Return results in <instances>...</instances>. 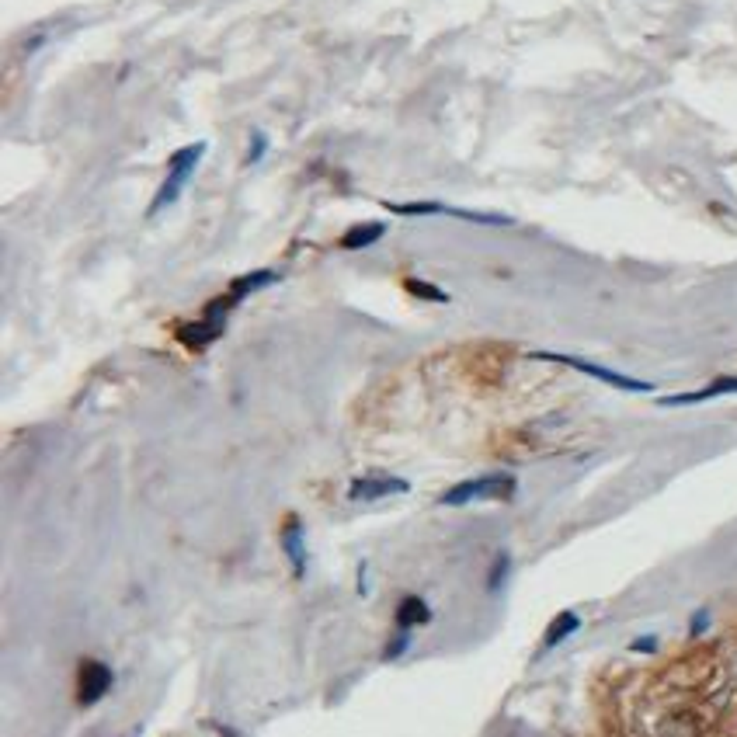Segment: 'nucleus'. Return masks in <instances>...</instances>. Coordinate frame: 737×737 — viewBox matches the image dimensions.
<instances>
[{
  "instance_id": "f257e3e1",
  "label": "nucleus",
  "mask_w": 737,
  "mask_h": 737,
  "mask_svg": "<svg viewBox=\"0 0 737 737\" xmlns=\"http://www.w3.org/2000/svg\"><path fill=\"white\" fill-rule=\"evenodd\" d=\"M205 150H209V143L199 139V143H188V146H181V150H175V154L167 156V178H164V184L156 188L154 202H150V216H156L160 209H167V205H175V202L181 199L184 184L195 178Z\"/></svg>"
},
{
  "instance_id": "f03ea898",
  "label": "nucleus",
  "mask_w": 737,
  "mask_h": 737,
  "mask_svg": "<svg viewBox=\"0 0 737 737\" xmlns=\"http://www.w3.org/2000/svg\"><path fill=\"white\" fill-rule=\"evenodd\" d=\"M533 358H539V362H557V365H567V369L584 373V376L605 383V386H616V390H623V393H650V390H654V383L633 380V376H626V373L605 369V365H599V362H588V358H578V355H560V352H533Z\"/></svg>"
},
{
  "instance_id": "7ed1b4c3",
  "label": "nucleus",
  "mask_w": 737,
  "mask_h": 737,
  "mask_svg": "<svg viewBox=\"0 0 737 737\" xmlns=\"http://www.w3.org/2000/svg\"><path fill=\"white\" fill-rule=\"evenodd\" d=\"M515 491V480L508 473H487V477H477V480H463L456 487H449L439 501L449 505V508H459V505H469V501H501Z\"/></svg>"
},
{
  "instance_id": "20e7f679",
  "label": "nucleus",
  "mask_w": 737,
  "mask_h": 737,
  "mask_svg": "<svg viewBox=\"0 0 737 737\" xmlns=\"http://www.w3.org/2000/svg\"><path fill=\"white\" fill-rule=\"evenodd\" d=\"M115 675L101 661H84L77 671V703L80 706H94L98 699H105L112 689Z\"/></svg>"
},
{
  "instance_id": "39448f33",
  "label": "nucleus",
  "mask_w": 737,
  "mask_h": 737,
  "mask_svg": "<svg viewBox=\"0 0 737 737\" xmlns=\"http://www.w3.org/2000/svg\"><path fill=\"white\" fill-rule=\"evenodd\" d=\"M407 480L401 477H358L355 484L348 487V497L352 501H380V497H390V494H407Z\"/></svg>"
},
{
  "instance_id": "423d86ee",
  "label": "nucleus",
  "mask_w": 737,
  "mask_h": 737,
  "mask_svg": "<svg viewBox=\"0 0 737 737\" xmlns=\"http://www.w3.org/2000/svg\"><path fill=\"white\" fill-rule=\"evenodd\" d=\"M727 393H737V376H720V380L706 383L703 390H693V393H671V397H661V407H689V403H706L716 401V397H727Z\"/></svg>"
},
{
  "instance_id": "0eeeda50",
  "label": "nucleus",
  "mask_w": 737,
  "mask_h": 737,
  "mask_svg": "<svg viewBox=\"0 0 737 737\" xmlns=\"http://www.w3.org/2000/svg\"><path fill=\"white\" fill-rule=\"evenodd\" d=\"M386 233V223H355L352 230H345L341 247L345 250H362V247H373Z\"/></svg>"
},
{
  "instance_id": "6e6552de",
  "label": "nucleus",
  "mask_w": 737,
  "mask_h": 737,
  "mask_svg": "<svg viewBox=\"0 0 737 737\" xmlns=\"http://www.w3.org/2000/svg\"><path fill=\"white\" fill-rule=\"evenodd\" d=\"M578 626H581V619H578L574 612H560V616H553V623H550L546 637H543V654L553 650L557 644H563L571 633H578Z\"/></svg>"
},
{
  "instance_id": "1a4fd4ad",
  "label": "nucleus",
  "mask_w": 737,
  "mask_h": 737,
  "mask_svg": "<svg viewBox=\"0 0 737 737\" xmlns=\"http://www.w3.org/2000/svg\"><path fill=\"white\" fill-rule=\"evenodd\" d=\"M431 619L428 605L418 599V595H407L401 605H397V626L401 629H414V626H425Z\"/></svg>"
},
{
  "instance_id": "9d476101",
  "label": "nucleus",
  "mask_w": 737,
  "mask_h": 737,
  "mask_svg": "<svg viewBox=\"0 0 737 737\" xmlns=\"http://www.w3.org/2000/svg\"><path fill=\"white\" fill-rule=\"evenodd\" d=\"M275 282H279L275 271H247V275H241V279L230 286V292H233L237 299H244V296H250V292L265 289V286H275Z\"/></svg>"
},
{
  "instance_id": "9b49d317",
  "label": "nucleus",
  "mask_w": 737,
  "mask_h": 737,
  "mask_svg": "<svg viewBox=\"0 0 737 737\" xmlns=\"http://www.w3.org/2000/svg\"><path fill=\"white\" fill-rule=\"evenodd\" d=\"M282 546H286V553L292 557V563H296V574H303V533H299V522L292 518L289 525H286V533H282Z\"/></svg>"
},
{
  "instance_id": "f8f14e48",
  "label": "nucleus",
  "mask_w": 737,
  "mask_h": 737,
  "mask_svg": "<svg viewBox=\"0 0 737 737\" xmlns=\"http://www.w3.org/2000/svg\"><path fill=\"white\" fill-rule=\"evenodd\" d=\"M269 154V136L265 133H250V146H247V156L244 164L250 167V164H261V156Z\"/></svg>"
},
{
  "instance_id": "ddd939ff",
  "label": "nucleus",
  "mask_w": 737,
  "mask_h": 737,
  "mask_svg": "<svg viewBox=\"0 0 737 737\" xmlns=\"http://www.w3.org/2000/svg\"><path fill=\"white\" fill-rule=\"evenodd\" d=\"M403 286H407V289L414 292V296H425V299H431V303H449L446 292L435 289V286H428V282H418V279H407Z\"/></svg>"
}]
</instances>
